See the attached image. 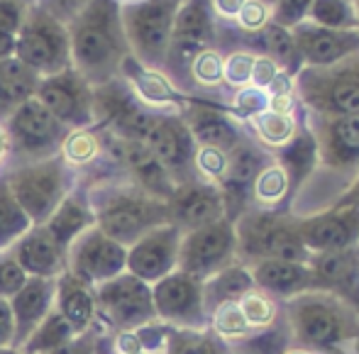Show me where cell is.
<instances>
[{"instance_id":"1","label":"cell","mask_w":359,"mask_h":354,"mask_svg":"<svg viewBox=\"0 0 359 354\" xmlns=\"http://www.w3.org/2000/svg\"><path fill=\"white\" fill-rule=\"evenodd\" d=\"M120 5V0H88V5L67 22L72 69L93 88L123 79L125 64L133 59Z\"/></svg>"},{"instance_id":"2","label":"cell","mask_w":359,"mask_h":354,"mask_svg":"<svg viewBox=\"0 0 359 354\" xmlns=\"http://www.w3.org/2000/svg\"><path fill=\"white\" fill-rule=\"evenodd\" d=\"M291 347L316 354H342L359 340V311L327 291H306L284 303Z\"/></svg>"},{"instance_id":"3","label":"cell","mask_w":359,"mask_h":354,"mask_svg":"<svg viewBox=\"0 0 359 354\" xmlns=\"http://www.w3.org/2000/svg\"><path fill=\"white\" fill-rule=\"evenodd\" d=\"M83 189L93 208L95 227L123 247H130L154 227L169 225L166 200L144 193L128 176H108Z\"/></svg>"},{"instance_id":"4","label":"cell","mask_w":359,"mask_h":354,"mask_svg":"<svg viewBox=\"0 0 359 354\" xmlns=\"http://www.w3.org/2000/svg\"><path fill=\"white\" fill-rule=\"evenodd\" d=\"M237 261L252 266L262 259L308 261L311 252L298 237V217L271 208H247L235 222Z\"/></svg>"},{"instance_id":"5","label":"cell","mask_w":359,"mask_h":354,"mask_svg":"<svg viewBox=\"0 0 359 354\" xmlns=\"http://www.w3.org/2000/svg\"><path fill=\"white\" fill-rule=\"evenodd\" d=\"M293 93L306 113L325 118H359V52L325 69L303 67Z\"/></svg>"},{"instance_id":"6","label":"cell","mask_w":359,"mask_h":354,"mask_svg":"<svg viewBox=\"0 0 359 354\" xmlns=\"http://www.w3.org/2000/svg\"><path fill=\"white\" fill-rule=\"evenodd\" d=\"M3 176L32 225H44L79 184L76 171L62 159V154L29 164H10L3 169Z\"/></svg>"},{"instance_id":"7","label":"cell","mask_w":359,"mask_h":354,"mask_svg":"<svg viewBox=\"0 0 359 354\" xmlns=\"http://www.w3.org/2000/svg\"><path fill=\"white\" fill-rule=\"evenodd\" d=\"M181 5L184 0H123L125 37L140 67L161 71Z\"/></svg>"},{"instance_id":"8","label":"cell","mask_w":359,"mask_h":354,"mask_svg":"<svg viewBox=\"0 0 359 354\" xmlns=\"http://www.w3.org/2000/svg\"><path fill=\"white\" fill-rule=\"evenodd\" d=\"M217 22L208 0H184L176 15L161 74L189 98V67L203 49L215 47Z\"/></svg>"},{"instance_id":"9","label":"cell","mask_w":359,"mask_h":354,"mask_svg":"<svg viewBox=\"0 0 359 354\" xmlns=\"http://www.w3.org/2000/svg\"><path fill=\"white\" fill-rule=\"evenodd\" d=\"M15 57L27 69H32L39 79L72 69V44H69L67 25L29 5L18 32Z\"/></svg>"},{"instance_id":"10","label":"cell","mask_w":359,"mask_h":354,"mask_svg":"<svg viewBox=\"0 0 359 354\" xmlns=\"http://www.w3.org/2000/svg\"><path fill=\"white\" fill-rule=\"evenodd\" d=\"M10 142V164H29V161L52 159L62 154V144L69 130L39 103L27 100L3 123Z\"/></svg>"},{"instance_id":"11","label":"cell","mask_w":359,"mask_h":354,"mask_svg":"<svg viewBox=\"0 0 359 354\" xmlns=\"http://www.w3.org/2000/svg\"><path fill=\"white\" fill-rule=\"evenodd\" d=\"M93 291L98 325L105 332H135L156 322L151 286L137 276L123 271L115 279L95 286Z\"/></svg>"},{"instance_id":"12","label":"cell","mask_w":359,"mask_h":354,"mask_svg":"<svg viewBox=\"0 0 359 354\" xmlns=\"http://www.w3.org/2000/svg\"><path fill=\"white\" fill-rule=\"evenodd\" d=\"M164 110L147 108L125 79L95 88V125L125 142H144Z\"/></svg>"},{"instance_id":"13","label":"cell","mask_w":359,"mask_h":354,"mask_svg":"<svg viewBox=\"0 0 359 354\" xmlns=\"http://www.w3.org/2000/svg\"><path fill=\"white\" fill-rule=\"evenodd\" d=\"M237 261L235 225L227 217L213 225L198 227L181 237L179 271L198 281H208L217 271L227 269Z\"/></svg>"},{"instance_id":"14","label":"cell","mask_w":359,"mask_h":354,"mask_svg":"<svg viewBox=\"0 0 359 354\" xmlns=\"http://www.w3.org/2000/svg\"><path fill=\"white\" fill-rule=\"evenodd\" d=\"M34 98L67 130L95 125V88L74 69L39 79Z\"/></svg>"},{"instance_id":"15","label":"cell","mask_w":359,"mask_h":354,"mask_svg":"<svg viewBox=\"0 0 359 354\" xmlns=\"http://www.w3.org/2000/svg\"><path fill=\"white\" fill-rule=\"evenodd\" d=\"M156 320L179 330H205L208 313L203 303V281L174 271L151 286Z\"/></svg>"},{"instance_id":"16","label":"cell","mask_w":359,"mask_h":354,"mask_svg":"<svg viewBox=\"0 0 359 354\" xmlns=\"http://www.w3.org/2000/svg\"><path fill=\"white\" fill-rule=\"evenodd\" d=\"M125 261L128 247L100 232L95 225L81 232L67 250V271L93 288L123 274Z\"/></svg>"},{"instance_id":"17","label":"cell","mask_w":359,"mask_h":354,"mask_svg":"<svg viewBox=\"0 0 359 354\" xmlns=\"http://www.w3.org/2000/svg\"><path fill=\"white\" fill-rule=\"evenodd\" d=\"M271 151H266L257 139L247 137L227 151V166L222 179L217 181V189L222 193V203H225V217L235 222L247 208H252V186H255L259 171L266 164H271Z\"/></svg>"},{"instance_id":"18","label":"cell","mask_w":359,"mask_h":354,"mask_svg":"<svg viewBox=\"0 0 359 354\" xmlns=\"http://www.w3.org/2000/svg\"><path fill=\"white\" fill-rule=\"evenodd\" d=\"M142 144L149 147V151L164 166L166 174L171 176V181L176 186L198 179L194 166L196 142L191 137L179 110H164V113H159L154 128H151V132L147 135Z\"/></svg>"},{"instance_id":"19","label":"cell","mask_w":359,"mask_h":354,"mask_svg":"<svg viewBox=\"0 0 359 354\" xmlns=\"http://www.w3.org/2000/svg\"><path fill=\"white\" fill-rule=\"evenodd\" d=\"M298 237L311 254H332L359 247V208L332 205L316 215L298 217Z\"/></svg>"},{"instance_id":"20","label":"cell","mask_w":359,"mask_h":354,"mask_svg":"<svg viewBox=\"0 0 359 354\" xmlns=\"http://www.w3.org/2000/svg\"><path fill=\"white\" fill-rule=\"evenodd\" d=\"M181 237H184V232L171 225V222L149 230L128 247L125 271L142 279L149 286H154L164 276L179 271Z\"/></svg>"},{"instance_id":"21","label":"cell","mask_w":359,"mask_h":354,"mask_svg":"<svg viewBox=\"0 0 359 354\" xmlns=\"http://www.w3.org/2000/svg\"><path fill=\"white\" fill-rule=\"evenodd\" d=\"M181 118L189 128L196 147H213L230 151L247 137V128L230 115L225 105H217L208 98H186L181 105Z\"/></svg>"},{"instance_id":"22","label":"cell","mask_w":359,"mask_h":354,"mask_svg":"<svg viewBox=\"0 0 359 354\" xmlns=\"http://www.w3.org/2000/svg\"><path fill=\"white\" fill-rule=\"evenodd\" d=\"M166 208H169V222L179 227L184 235L198 230V227L213 225L225 217L220 189L203 179H194L176 186L171 198L166 200Z\"/></svg>"},{"instance_id":"23","label":"cell","mask_w":359,"mask_h":354,"mask_svg":"<svg viewBox=\"0 0 359 354\" xmlns=\"http://www.w3.org/2000/svg\"><path fill=\"white\" fill-rule=\"evenodd\" d=\"M303 67L325 69L359 52L357 29H327L313 22H301L291 29Z\"/></svg>"},{"instance_id":"24","label":"cell","mask_w":359,"mask_h":354,"mask_svg":"<svg viewBox=\"0 0 359 354\" xmlns=\"http://www.w3.org/2000/svg\"><path fill=\"white\" fill-rule=\"evenodd\" d=\"M8 252L32 279H59L67 271V250L44 225H32Z\"/></svg>"},{"instance_id":"25","label":"cell","mask_w":359,"mask_h":354,"mask_svg":"<svg viewBox=\"0 0 359 354\" xmlns=\"http://www.w3.org/2000/svg\"><path fill=\"white\" fill-rule=\"evenodd\" d=\"M247 269H250L257 291L266 293L276 303H286L301 293L313 291V271L308 261L262 259Z\"/></svg>"},{"instance_id":"26","label":"cell","mask_w":359,"mask_h":354,"mask_svg":"<svg viewBox=\"0 0 359 354\" xmlns=\"http://www.w3.org/2000/svg\"><path fill=\"white\" fill-rule=\"evenodd\" d=\"M54 291H57V279H32L10 298V311L15 318V345L13 350L20 352L34 327L54 311Z\"/></svg>"},{"instance_id":"27","label":"cell","mask_w":359,"mask_h":354,"mask_svg":"<svg viewBox=\"0 0 359 354\" xmlns=\"http://www.w3.org/2000/svg\"><path fill=\"white\" fill-rule=\"evenodd\" d=\"M54 311L74 327L76 335L98 325V311H95V291L79 276L64 271L57 279L54 291Z\"/></svg>"},{"instance_id":"28","label":"cell","mask_w":359,"mask_h":354,"mask_svg":"<svg viewBox=\"0 0 359 354\" xmlns=\"http://www.w3.org/2000/svg\"><path fill=\"white\" fill-rule=\"evenodd\" d=\"M274 161L284 169L286 179H288V198L298 196V191L308 184V179L313 176V171L318 169V144H316V137H313L311 128L306 125L303 120V113H301V128H298L296 137L288 142L286 147L276 149L274 154Z\"/></svg>"},{"instance_id":"29","label":"cell","mask_w":359,"mask_h":354,"mask_svg":"<svg viewBox=\"0 0 359 354\" xmlns=\"http://www.w3.org/2000/svg\"><path fill=\"white\" fill-rule=\"evenodd\" d=\"M93 225H95V215H93V208H90L88 193H86V189L79 184H76V189L59 203V208L49 215V220L44 222L49 235H52L64 250H69V245H72L76 237H79L81 232L90 230Z\"/></svg>"},{"instance_id":"30","label":"cell","mask_w":359,"mask_h":354,"mask_svg":"<svg viewBox=\"0 0 359 354\" xmlns=\"http://www.w3.org/2000/svg\"><path fill=\"white\" fill-rule=\"evenodd\" d=\"M39 76L27 69L18 57L0 59V125L18 108L34 98Z\"/></svg>"},{"instance_id":"31","label":"cell","mask_w":359,"mask_h":354,"mask_svg":"<svg viewBox=\"0 0 359 354\" xmlns=\"http://www.w3.org/2000/svg\"><path fill=\"white\" fill-rule=\"evenodd\" d=\"M245 128L252 139H257L266 151L274 154L276 149L286 147L296 137L298 128H301V105H298V113H274L266 108L264 113L247 120Z\"/></svg>"},{"instance_id":"32","label":"cell","mask_w":359,"mask_h":354,"mask_svg":"<svg viewBox=\"0 0 359 354\" xmlns=\"http://www.w3.org/2000/svg\"><path fill=\"white\" fill-rule=\"evenodd\" d=\"M255 283H252V274L245 264L235 261L227 269L217 271L215 276H210L208 281H203V303L205 313H213L217 306L222 303H237L247 291H252Z\"/></svg>"},{"instance_id":"33","label":"cell","mask_w":359,"mask_h":354,"mask_svg":"<svg viewBox=\"0 0 359 354\" xmlns=\"http://www.w3.org/2000/svg\"><path fill=\"white\" fill-rule=\"evenodd\" d=\"M252 205L257 208H271L281 212H291V198H288V179L279 164L271 159L259 171L255 186H252Z\"/></svg>"},{"instance_id":"34","label":"cell","mask_w":359,"mask_h":354,"mask_svg":"<svg viewBox=\"0 0 359 354\" xmlns=\"http://www.w3.org/2000/svg\"><path fill=\"white\" fill-rule=\"evenodd\" d=\"M161 354H230V345L222 342L210 327L205 330L169 327Z\"/></svg>"},{"instance_id":"35","label":"cell","mask_w":359,"mask_h":354,"mask_svg":"<svg viewBox=\"0 0 359 354\" xmlns=\"http://www.w3.org/2000/svg\"><path fill=\"white\" fill-rule=\"evenodd\" d=\"M76 337L74 327L59 315L57 311H52L37 327L32 335L25 340V345L20 347V354H47L54 352L59 347H64L67 342H72Z\"/></svg>"},{"instance_id":"36","label":"cell","mask_w":359,"mask_h":354,"mask_svg":"<svg viewBox=\"0 0 359 354\" xmlns=\"http://www.w3.org/2000/svg\"><path fill=\"white\" fill-rule=\"evenodd\" d=\"M222 88V52L217 47L203 49L189 67V98H196L198 93L208 95Z\"/></svg>"},{"instance_id":"37","label":"cell","mask_w":359,"mask_h":354,"mask_svg":"<svg viewBox=\"0 0 359 354\" xmlns=\"http://www.w3.org/2000/svg\"><path fill=\"white\" fill-rule=\"evenodd\" d=\"M29 227H32V220L15 200L13 191L5 184V176L0 174V252L10 250Z\"/></svg>"},{"instance_id":"38","label":"cell","mask_w":359,"mask_h":354,"mask_svg":"<svg viewBox=\"0 0 359 354\" xmlns=\"http://www.w3.org/2000/svg\"><path fill=\"white\" fill-rule=\"evenodd\" d=\"M308 22L327 29H357V10L352 0H313Z\"/></svg>"},{"instance_id":"39","label":"cell","mask_w":359,"mask_h":354,"mask_svg":"<svg viewBox=\"0 0 359 354\" xmlns=\"http://www.w3.org/2000/svg\"><path fill=\"white\" fill-rule=\"evenodd\" d=\"M208 327L227 345H237V342L247 340L252 335L250 325H247L245 315H242L237 303H222L208 315Z\"/></svg>"},{"instance_id":"40","label":"cell","mask_w":359,"mask_h":354,"mask_svg":"<svg viewBox=\"0 0 359 354\" xmlns=\"http://www.w3.org/2000/svg\"><path fill=\"white\" fill-rule=\"evenodd\" d=\"M237 306H240L242 315H245V320H247V325H250L252 332L266 330V327L274 325L281 315L279 303H276L274 298L266 296V293L257 291V288L247 291L245 296L237 301Z\"/></svg>"},{"instance_id":"41","label":"cell","mask_w":359,"mask_h":354,"mask_svg":"<svg viewBox=\"0 0 359 354\" xmlns=\"http://www.w3.org/2000/svg\"><path fill=\"white\" fill-rule=\"evenodd\" d=\"M225 108L230 110L232 118L245 125L247 120H252L255 115L264 113V110L269 108V93L262 88H255V86H245V88H240V90H232L230 103H227Z\"/></svg>"},{"instance_id":"42","label":"cell","mask_w":359,"mask_h":354,"mask_svg":"<svg viewBox=\"0 0 359 354\" xmlns=\"http://www.w3.org/2000/svg\"><path fill=\"white\" fill-rule=\"evenodd\" d=\"M252 67H255V54L247 49H230L222 54V81L225 88L240 90L250 86L252 81Z\"/></svg>"},{"instance_id":"43","label":"cell","mask_w":359,"mask_h":354,"mask_svg":"<svg viewBox=\"0 0 359 354\" xmlns=\"http://www.w3.org/2000/svg\"><path fill=\"white\" fill-rule=\"evenodd\" d=\"M269 22H271V5L259 3V0H245V5L237 13V18L230 22V27L237 34H257Z\"/></svg>"},{"instance_id":"44","label":"cell","mask_w":359,"mask_h":354,"mask_svg":"<svg viewBox=\"0 0 359 354\" xmlns=\"http://www.w3.org/2000/svg\"><path fill=\"white\" fill-rule=\"evenodd\" d=\"M196 176L203 181H210V184L217 186V181L222 179L227 166V151L213 149V147H196Z\"/></svg>"},{"instance_id":"45","label":"cell","mask_w":359,"mask_h":354,"mask_svg":"<svg viewBox=\"0 0 359 354\" xmlns=\"http://www.w3.org/2000/svg\"><path fill=\"white\" fill-rule=\"evenodd\" d=\"M313 0H274L271 3V22L284 29H293L308 20Z\"/></svg>"},{"instance_id":"46","label":"cell","mask_w":359,"mask_h":354,"mask_svg":"<svg viewBox=\"0 0 359 354\" xmlns=\"http://www.w3.org/2000/svg\"><path fill=\"white\" fill-rule=\"evenodd\" d=\"M27 271L15 261V257L8 250L0 252V298L10 301L27 283Z\"/></svg>"},{"instance_id":"47","label":"cell","mask_w":359,"mask_h":354,"mask_svg":"<svg viewBox=\"0 0 359 354\" xmlns=\"http://www.w3.org/2000/svg\"><path fill=\"white\" fill-rule=\"evenodd\" d=\"M27 0H0V32L18 34L27 15Z\"/></svg>"},{"instance_id":"48","label":"cell","mask_w":359,"mask_h":354,"mask_svg":"<svg viewBox=\"0 0 359 354\" xmlns=\"http://www.w3.org/2000/svg\"><path fill=\"white\" fill-rule=\"evenodd\" d=\"M29 5L44 10V13H49L52 18L62 20L67 25L69 20H74L88 5V0H29Z\"/></svg>"},{"instance_id":"49","label":"cell","mask_w":359,"mask_h":354,"mask_svg":"<svg viewBox=\"0 0 359 354\" xmlns=\"http://www.w3.org/2000/svg\"><path fill=\"white\" fill-rule=\"evenodd\" d=\"M281 74H284V71L279 69V64H276L274 59L264 57V54H255V67H252L250 86L262 88V90H269L271 86H274V81L279 79Z\"/></svg>"},{"instance_id":"50","label":"cell","mask_w":359,"mask_h":354,"mask_svg":"<svg viewBox=\"0 0 359 354\" xmlns=\"http://www.w3.org/2000/svg\"><path fill=\"white\" fill-rule=\"evenodd\" d=\"M103 332H105L103 327L95 325V327H90V330L76 335L74 340L67 342L64 347H59V350H54V352H47V354H95Z\"/></svg>"},{"instance_id":"51","label":"cell","mask_w":359,"mask_h":354,"mask_svg":"<svg viewBox=\"0 0 359 354\" xmlns=\"http://www.w3.org/2000/svg\"><path fill=\"white\" fill-rule=\"evenodd\" d=\"M15 345V318L10 303L0 298V350H13Z\"/></svg>"},{"instance_id":"52","label":"cell","mask_w":359,"mask_h":354,"mask_svg":"<svg viewBox=\"0 0 359 354\" xmlns=\"http://www.w3.org/2000/svg\"><path fill=\"white\" fill-rule=\"evenodd\" d=\"M208 3H210V10H213L217 22L230 25L232 20L237 18V13L242 10L245 0H208Z\"/></svg>"},{"instance_id":"53","label":"cell","mask_w":359,"mask_h":354,"mask_svg":"<svg viewBox=\"0 0 359 354\" xmlns=\"http://www.w3.org/2000/svg\"><path fill=\"white\" fill-rule=\"evenodd\" d=\"M335 205H340V208H347V205H357V208H359V174H357V179L352 181L350 189H347L345 193L337 198Z\"/></svg>"},{"instance_id":"54","label":"cell","mask_w":359,"mask_h":354,"mask_svg":"<svg viewBox=\"0 0 359 354\" xmlns=\"http://www.w3.org/2000/svg\"><path fill=\"white\" fill-rule=\"evenodd\" d=\"M15 47H18V34L0 32V59L15 57Z\"/></svg>"},{"instance_id":"55","label":"cell","mask_w":359,"mask_h":354,"mask_svg":"<svg viewBox=\"0 0 359 354\" xmlns=\"http://www.w3.org/2000/svg\"><path fill=\"white\" fill-rule=\"evenodd\" d=\"M8 161H10V142H8L5 128L0 125V174H3V169L8 166Z\"/></svg>"},{"instance_id":"56","label":"cell","mask_w":359,"mask_h":354,"mask_svg":"<svg viewBox=\"0 0 359 354\" xmlns=\"http://www.w3.org/2000/svg\"><path fill=\"white\" fill-rule=\"evenodd\" d=\"M95 354H113V345H110V332H103L100 335V342H98V350Z\"/></svg>"},{"instance_id":"57","label":"cell","mask_w":359,"mask_h":354,"mask_svg":"<svg viewBox=\"0 0 359 354\" xmlns=\"http://www.w3.org/2000/svg\"><path fill=\"white\" fill-rule=\"evenodd\" d=\"M355 10H357V32H359V0H355Z\"/></svg>"},{"instance_id":"58","label":"cell","mask_w":359,"mask_h":354,"mask_svg":"<svg viewBox=\"0 0 359 354\" xmlns=\"http://www.w3.org/2000/svg\"><path fill=\"white\" fill-rule=\"evenodd\" d=\"M0 354H20V352H15V350H0Z\"/></svg>"},{"instance_id":"59","label":"cell","mask_w":359,"mask_h":354,"mask_svg":"<svg viewBox=\"0 0 359 354\" xmlns=\"http://www.w3.org/2000/svg\"><path fill=\"white\" fill-rule=\"evenodd\" d=\"M259 3H266V5H271V3H274V0H259Z\"/></svg>"},{"instance_id":"60","label":"cell","mask_w":359,"mask_h":354,"mask_svg":"<svg viewBox=\"0 0 359 354\" xmlns=\"http://www.w3.org/2000/svg\"><path fill=\"white\" fill-rule=\"evenodd\" d=\"M230 354H245V352H237V350H230Z\"/></svg>"},{"instance_id":"61","label":"cell","mask_w":359,"mask_h":354,"mask_svg":"<svg viewBox=\"0 0 359 354\" xmlns=\"http://www.w3.org/2000/svg\"><path fill=\"white\" fill-rule=\"evenodd\" d=\"M352 3H355V0H352Z\"/></svg>"},{"instance_id":"62","label":"cell","mask_w":359,"mask_h":354,"mask_svg":"<svg viewBox=\"0 0 359 354\" xmlns=\"http://www.w3.org/2000/svg\"><path fill=\"white\" fill-rule=\"evenodd\" d=\"M27 3H29V0H27Z\"/></svg>"}]
</instances>
